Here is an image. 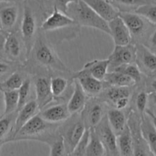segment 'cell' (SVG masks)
Returning <instances> with one entry per match:
<instances>
[{
    "instance_id": "1",
    "label": "cell",
    "mask_w": 156,
    "mask_h": 156,
    "mask_svg": "<svg viewBox=\"0 0 156 156\" xmlns=\"http://www.w3.org/2000/svg\"><path fill=\"white\" fill-rule=\"evenodd\" d=\"M30 59L33 61V63L36 66L47 69L48 73L73 74L61 60L50 44L47 37L41 30L38 33L33 48L27 60Z\"/></svg>"
},
{
    "instance_id": "2",
    "label": "cell",
    "mask_w": 156,
    "mask_h": 156,
    "mask_svg": "<svg viewBox=\"0 0 156 156\" xmlns=\"http://www.w3.org/2000/svg\"><path fill=\"white\" fill-rule=\"evenodd\" d=\"M60 124L48 123L38 114L24 125L11 139L10 142L27 140L38 141L49 144L59 135Z\"/></svg>"
},
{
    "instance_id": "3",
    "label": "cell",
    "mask_w": 156,
    "mask_h": 156,
    "mask_svg": "<svg viewBox=\"0 0 156 156\" xmlns=\"http://www.w3.org/2000/svg\"><path fill=\"white\" fill-rule=\"evenodd\" d=\"M67 15L73 18L79 27L97 29L110 35L108 22L101 18L82 0H79L76 4L71 5L69 8Z\"/></svg>"
},
{
    "instance_id": "4",
    "label": "cell",
    "mask_w": 156,
    "mask_h": 156,
    "mask_svg": "<svg viewBox=\"0 0 156 156\" xmlns=\"http://www.w3.org/2000/svg\"><path fill=\"white\" fill-rule=\"evenodd\" d=\"M88 130L84 123L81 114L72 115L59 128V133L62 137L67 155L73 152L83 139Z\"/></svg>"
},
{
    "instance_id": "5",
    "label": "cell",
    "mask_w": 156,
    "mask_h": 156,
    "mask_svg": "<svg viewBox=\"0 0 156 156\" xmlns=\"http://www.w3.org/2000/svg\"><path fill=\"white\" fill-rule=\"evenodd\" d=\"M109 105L99 97L89 98L81 116L87 129H95L106 117Z\"/></svg>"
},
{
    "instance_id": "6",
    "label": "cell",
    "mask_w": 156,
    "mask_h": 156,
    "mask_svg": "<svg viewBox=\"0 0 156 156\" xmlns=\"http://www.w3.org/2000/svg\"><path fill=\"white\" fill-rule=\"evenodd\" d=\"M21 34L25 50L26 60L28 58L37 37V23L33 10L26 3L21 24Z\"/></svg>"
},
{
    "instance_id": "7",
    "label": "cell",
    "mask_w": 156,
    "mask_h": 156,
    "mask_svg": "<svg viewBox=\"0 0 156 156\" xmlns=\"http://www.w3.org/2000/svg\"><path fill=\"white\" fill-rule=\"evenodd\" d=\"M127 123L133 139V156H154L141 131V117L134 109L128 113Z\"/></svg>"
},
{
    "instance_id": "8",
    "label": "cell",
    "mask_w": 156,
    "mask_h": 156,
    "mask_svg": "<svg viewBox=\"0 0 156 156\" xmlns=\"http://www.w3.org/2000/svg\"><path fill=\"white\" fill-rule=\"evenodd\" d=\"M79 27L73 18L69 15L59 12L53 8V12L44 19L40 26V30L46 34L47 33H54L63 30H79Z\"/></svg>"
},
{
    "instance_id": "9",
    "label": "cell",
    "mask_w": 156,
    "mask_h": 156,
    "mask_svg": "<svg viewBox=\"0 0 156 156\" xmlns=\"http://www.w3.org/2000/svg\"><path fill=\"white\" fill-rule=\"evenodd\" d=\"M119 16L123 19L126 25L127 26L129 32L133 40L134 44H137L136 41L143 38L149 30L150 25H153L145 18L138 15L136 12H120Z\"/></svg>"
},
{
    "instance_id": "10",
    "label": "cell",
    "mask_w": 156,
    "mask_h": 156,
    "mask_svg": "<svg viewBox=\"0 0 156 156\" xmlns=\"http://www.w3.org/2000/svg\"><path fill=\"white\" fill-rule=\"evenodd\" d=\"M109 72L126 64L136 63V46L130 44L125 46H114V50L108 56Z\"/></svg>"
},
{
    "instance_id": "11",
    "label": "cell",
    "mask_w": 156,
    "mask_h": 156,
    "mask_svg": "<svg viewBox=\"0 0 156 156\" xmlns=\"http://www.w3.org/2000/svg\"><path fill=\"white\" fill-rule=\"evenodd\" d=\"M94 129L105 148L106 156H120L117 146V136L110 126L107 115Z\"/></svg>"
},
{
    "instance_id": "12",
    "label": "cell",
    "mask_w": 156,
    "mask_h": 156,
    "mask_svg": "<svg viewBox=\"0 0 156 156\" xmlns=\"http://www.w3.org/2000/svg\"><path fill=\"white\" fill-rule=\"evenodd\" d=\"M51 76L37 75L33 79L34 85L35 100L39 107L40 111L50 105L54 101L50 86Z\"/></svg>"
},
{
    "instance_id": "13",
    "label": "cell",
    "mask_w": 156,
    "mask_h": 156,
    "mask_svg": "<svg viewBox=\"0 0 156 156\" xmlns=\"http://www.w3.org/2000/svg\"><path fill=\"white\" fill-rule=\"evenodd\" d=\"M72 79H76L79 82L82 89L89 98L98 97L106 88L103 81L98 80L81 70L73 73Z\"/></svg>"
},
{
    "instance_id": "14",
    "label": "cell",
    "mask_w": 156,
    "mask_h": 156,
    "mask_svg": "<svg viewBox=\"0 0 156 156\" xmlns=\"http://www.w3.org/2000/svg\"><path fill=\"white\" fill-rule=\"evenodd\" d=\"M136 46V64L143 74L147 76L156 72V54L144 44L137 43Z\"/></svg>"
},
{
    "instance_id": "15",
    "label": "cell",
    "mask_w": 156,
    "mask_h": 156,
    "mask_svg": "<svg viewBox=\"0 0 156 156\" xmlns=\"http://www.w3.org/2000/svg\"><path fill=\"white\" fill-rule=\"evenodd\" d=\"M110 36L112 37L114 46H125L133 44V37L127 26L120 16L108 22Z\"/></svg>"
},
{
    "instance_id": "16",
    "label": "cell",
    "mask_w": 156,
    "mask_h": 156,
    "mask_svg": "<svg viewBox=\"0 0 156 156\" xmlns=\"http://www.w3.org/2000/svg\"><path fill=\"white\" fill-rule=\"evenodd\" d=\"M39 114L44 120L54 124L62 123L72 116L67 108V104L65 103L48 105L41 110Z\"/></svg>"
},
{
    "instance_id": "17",
    "label": "cell",
    "mask_w": 156,
    "mask_h": 156,
    "mask_svg": "<svg viewBox=\"0 0 156 156\" xmlns=\"http://www.w3.org/2000/svg\"><path fill=\"white\" fill-rule=\"evenodd\" d=\"M88 97L76 79H73L71 96L67 103V108L71 115L81 114L88 101Z\"/></svg>"
},
{
    "instance_id": "18",
    "label": "cell",
    "mask_w": 156,
    "mask_h": 156,
    "mask_svg": "<svg viewBox=\"0 0 156 156\" xmlns=\"http://www.w3.org/2000/svg\"><path fill=\"white\" fill-rule=\"evenodd\" d=\"M101 18L109 22L120 15L118 9L109 0H82Z\"/></svg>"
},
{
    "instance_id": "19",
    "label": "cell",
    "mask_w": 156,
    "mask_h": 156,
    "mask_svg": "<svg viewBox=\"0 0 156 156\" xmlns=\"http://www.w3.org/2000/svg\"><path fill=\"white\" fill-rule=\"evenodd\" d=\"M39 107H38V105L35 99L29 101L22 108H21L17 113V117L15 119V126H14V131L12 138L20 130V129L24 125H25L34 116L39 114ZM10 140H9V142H10Z\"/></svg>"
},
{
    "instance_id": "20",
    "label": "cell",
    "mask_w": 156,
    "mask_h": 156,
    "mask_svg": "<svg viewBox=\"0 0 156 156\" xmlns=\"http://www.w3.org/2000/svg\"><path fill=\"white\" fill-rule=\"evenodd\" d=\"M135 88V87H134ZM134 88L124 87H108L98 96L104 101L106 102L111 108H114L116 103L122 99L131 98Z\"/></svg>"
},
{
    "instance_id": "21",
    "label": "cell",
    "mask_w": 156,
    "mask_h": 156,
    "mask_svg": "<svg viewBox=\"0 0 156 156\" xmlns=\"http://www.w3.org/2000/svg\"><path fill=\"white\" fill-rule=\"evenodd\" d=\"M141 131L151 152L156 156V126L153 119L146 112L141 117Z\"/></svg>"
},
{
    "instance_id": "22",
    "label": "cell",
    "mask_w": 156,
    "mask_h": 156,
    "mask_svg": "<svg viewBox=\"0 0 156 156\" xmlns=\"http://www.w3.org/2000/svg\"><path fill=\"white\" fill-rule=\"evenodd\" d=\"M109 59H94L86 62L81 71L93 76L98 80L103 81L109 72Z\"/></svg>"
},
{
    "instance_id": "23",
    "label": "cell",
    "mask_w": 156,
    "mask_h": 156,
    "mask_svg": "<svg viewBox=\"0 0 156 156\" xmlns=\"http://www.w3.org/2000/svg\"><path fill=\"white\" fill-rule=\"evenodd\" d=\"M107 118L110 126L114 133L120 135L127 126L128 115L122 110H118L114 108H110L107 113Z\"/></svg>"
},
{
    "instance_id": "24",
    "label": "cell",
    "mask_w": 156,
    "mask_h": 156,
    "mask_svg": "<svg viewBox=\"0 0 156 156\" xmlns=\"http://www.w3.org/2000/svg\"><path fill=\"white\" fill-rule=\"evenodd\" d=\"M106 88L108 87H124V88H134L136 83L133 79L119 72H108L103 80Z\"/></svg>"
},
{
    "instance_id": "25",
    "label": "cell",
    "mask_w": 156,
    "mask_h": 156,
    "mask_svg": "<svg viewBox=\"0 0 156 156\" xmlns=\"http://www.w3.org/2000/svg\"><path fill=\"white\" fill-rule=\"evenodd\" d=\"M18 18V7L15 5L5 6L0 9V26L9 32L16 24Z\"/></svg>"
},
{
    "instance_id": "26",
    "label": "cell",
    "mask_w": 156,
    "mask_h": 156,
    "mask_svg": "<svg viewBox=\"0 0 156 156\" xmlns=\"http://www.w3.org/2000/svg\"><path fill=\"white\" fill-rule=\"evenodd\" d=\"M117 146L120 156H133V139L128 124L117 136Z\"/></svg>"
},
{
    "instance_id": "27",
    "label": "cell",
    "mask_w": 156,
    "mask_h": 156,
    "mask_svg": "<svg viewBox=\"0 0 156 156\" xmlns=\"http://www.w3.org/2000/svg\"><path fill=\"white\" fill-rule=\"evenodd\" d=\"M17 113L3 115L0 118V144L9 143L12 138L15 126Z\"/></svg>"
},
{
    "instance_id": "28",
    "label": "cell",
    "mask_w": 156,
    "mask_h": 156,
    "mask_svg": "<svg viewBox=\"0 0 156 156\" xmlns=\"http://www.w3.org/2000/svg\"><path fill=\"white\" fill-rule=\"evenodd\" d=\"M69 79L62 76H53L50 78V86H51L52 94L54 100H59L66 96L67 89L73 83L69 82Z\"/></svg>"
},
{
    "instance_id": "29",
    "label": "cell",
    "mask_w": 156,
    "mask_h": 156,
    "mask_svg": "<svg viewBox=\"0 0 156 156\" xmlns=\"http://www.w3.org/2000/svg\"><path fill=\"white\" fill-rule=\"evenodd\" d=\"M22 44L17 34L10 32L6 40L4 50L8 56L13 59H17L21 56L22 53Z\"/></svg>"
},
{
    "instance_id": "30",
    "label": "cell",
    "mask_w": 156,
    "mask_h": 156,
    "mask_svg": "<svg viewBox=\"0 0 156 156\" xmlns=\"http://www.w3.org/2000/svg\"><path fill=\"white\" fill-rule=\"evenodd\" d=\"M85 156H106L105 148L94 129H89V139L85 148Z\"/></svg>"
},
{
    "instance_id": "31",
    "label": "cell",
    "mask_w": 156,
    "mask_h": 156,
    "mask_svg": "<svg viewBox=\"0 0 156 156\" xmlns=\"http://www.w3.org/2000/svg\"><path fill=\"white\" fill-rule=\"evenodd\" d=\"M3 101H4V114L3 115L18 112V91H3Z\"/></svg>"
},
{
    "instance_id": "32",
    "label": "cell",
    "mask_w": 156,
    "mask_h": 156,
    "mask_svg": "<svg viewBox=\"0 0 156 156\" xmlns=\"http://www.w3.org/2000/svg\"><path fill=\"white\" fill-rule=\"evenodd\" d=\"M120 12H135L138 8L151 3L150 0H110Z\"/></svg>"
},
{
    "instance_id": "33",
    "label": "cell",
    "mask_w": 156,
    "mask_h": 156,
    "mask_svg": "<svg viewBox=\"0 0 156 156\" xmlns=\"http://www.w3.org/2000/svg\"><path fill=\"white\" fill-rule=\"evenodd\" d=\"M110 72H119V73H122L126 75L135 81L136 85H140L143 80V74L136 63L120 66L117 67V68L114 69V70Z\"/></svg>"
},
{
    "instance_id": "34",
    "label": "cell",
    "mask_w": 156,
    "mask_h": 156,
    "mask_svg": "<svg viewBox=\"0 0 156 156\" xmlns=\"http://www.w3.org/2000/svg\"><path fill=\"white\" fill-rule=\"evenodd\" d=\"M24 79L21 74L18 72L12 73L0 85V88L4 91H18L24 83Z\"/></svg>"
},
{
    "instance_id": "35",
    "label": "cell",
    "mask_w": 156,
    "mask_h": 156,
    "mask_svg": "<svg viewBox=\"0 0 156 156\" xmlns=\"http://www.w3.org/2000/svg\"><path fill=\"white\" fill-rule=\"evenodd\" d=\"M18 111L22 108L30 100V92H31V79L26 78L24 83L22 84L21 88L18 90ZM32 100V99H31Z\"/></svg>"
},
{
    "instance_id": "36",
    "label": "cell",
    "mask_w": 156,
    "mask_h": 156,
    "mask_svg": "<svg viewBox=\"0 0 156 156\" xmlns=\"http://www.w3.org/2000/svg\"><path fill=\"white\" fill-rule=\"evenodd\" d=\"M134 12L146 18L153 25H156V4L149 3L138 8Z\"/></svg>"
},
{
    "instance_id": "37",
    "label": "cell",
    "mask_w": 156,
    "mask_h": 156,
    "mask_svg": "<svg viewBox=\"0 0 156 156\" xmlns=\"http://www.w3.org/2000/svg\"><path fill=\"white\" fill-rule=\"evenodd\" d=\"M149 103V93L147 91L141 90L138 91L135 98V107L136 112L143 117L147 110V105Z\"/></svg>"
},
{
    "instance_id": "38",
    "label": "cell",
    "mask_w": 156,
    "mask_h": 156,
    "mask_svg": "<svg viewBox=\"0 0 156 156\" xmlns=\"http://www.w3.org/2000/svg\"><path fill=\"white\" fill-rule=\"evenodd\" d=\"M50 155L49 156H66L67 153L65 149L63 140L60 134L49 143Z\"/></svg>"
},
{
    "instance_id": "39",
    "label": "cell",
    "mask_w": 156,
    "mask_h": 156,
    "mask_svg": "<svg viewBox=\"0 0 156 156\" xmlns=\"http://www.w3.org/2000/svg\"><path fill=\"white\" fill-rule=\"evenodd\" d=\"M88 139H89V129L86 131L83 139L79 146L76 148V149L66 156H85V148H86Z\"/></svg>"
},
{
    "instance_id": "40",
    "label": "cell",
    "mask_w": 156,
    "mask_h": 156,
    "mask_svg": "<svg viewBox=\"0 0 156 156\" xmlns=\"http://www.w3.org/2000/svg\"><path fill=\"white\" fill-rule=\"evenodd\" d=\"M79 1V0H53V8H56L59 12L67 15L69 6L76 4Z\"/></svg>"
},
{
    "instance_id": "41",
    "label": "cell",
    "mask_w": 156,
    "mask_h": 156,
    "mask_svg": "<svg viewBox=\"0 0 156 156\" xmlns=\"http://www.w3.org/2000/svg\"><path fill=\"white\" fill-rule=\"evenodd\" d=\"M144 44L156 54V29L149 34L146 43Z\"/></svg>"
},
{
    "instance_id": "42",
    "label": "cell",
    "mask_w": 156,
    "mask_h": 156,
    "mask_svg": "<svg viewBox=\"0 0 156 156\" xmlns=\"http://www.w3.org/2000/svg\"><path fill=\"white\" fill-rule=\"evenodd\" d=\"M9 34V32L0 27V51L4 50V47L5 45L6 40H7Z\"/></svg>"
},
{
    "instance_id": "43",
    "label": "cell",
    "mask_w": 156,
    "mask_h": 156,
    "mask_svg": "<svg viewBox=\"0 0 156 156\" xmlns=\"http://www.w3.org/2000/svg\"><path fill=\"white\" fill-rule=\"evenodd\" d=\"M10 70V66L5 62L0 61V76L5 74Z\"/></svg>"
},
{
    "instance_id": "44",
    "label": "cell",
    "mask_w": 156,
    "mask_h": 156,
    "mask_svg": "<svg viewBox=\"0 0 156 156\" xmlns=\"http://www.w3.org/2000/svg\"><path fill=\"white\" fill-rule=\"evenodd\" d=\"M149 101H150L152 105L156 108V91L149 93Z\"/></svg>"
},
{
    "instance_id": "45",
    "label": "cell",
    "mask_w": 156,
    "mask_h": 156,
    "mask_svg": "<svg viewBox=\"0 0 156 156\" xmlns=\"http://www.w3.org/2000/svg\"><path fill=\"white\" fill-rule=\"evenodd\" d=\"M148 93L152 92V91H156V79H153L149 84V90H148Z\"/></svg>"
},
{
    "instance_id": "46",
    "label": "cell",
    "mask_w": 156,
    "mask_h": 156,
    "mask_svg": "<svg viewBox=\"0 0 156 156\" xmlns=\"http://www.w3.org/2000/svg\"><path fill=\"white\" fill-rule=\"evenodd\" d=\"M23 1V0H0V3H10V2H17Z\"/></svg>"
},
{
    "instance_id": "47",
    "label": "cell",
    "mask_w": 156,
    "mask_h": 156,
    "mask_svg": "<svg viewBox=\"0 0 156 156\" xmlns=\"http://www.w3.org/2000/svg\"><path fill=\"white\" fill-rule=\"evenodd\" d=\"M146 111H148V112H149V114H152V115L153 116V117H154V118H155V120H156V113H153V112H152V111H151L150 110H149V109H147V110H146Z\"/></svg>"
},
{
    "instance_id": "48",
    "label": "cell",
    "mask_w": 156,
    "mask_h": 156,
    "mask_svg": "<svg viewBox=\"0 0 156 156\" xmlns=\"http://www.w3.org/2000/svg\"><path fill=\"white\" fill-rule=\"evenodd\" d=\"M2 102L1 98H0V115L2 114Z\"/></svg>"
},
{
    "instance_id": "49",
    "label": "cell",
    "mask_w": 156,
    "mask_h": 156,
    "mask_svg": "<svg viewBox=\"0 0 156 156\" xmlns=\"http://www.w3.org/2000/svg\"><path fill=\"white\" fill-rule=\"evenodd\" d=\"M146 113H147V114H149V115H150V116H151V117H152V119H153V121H154V123H155V126H156V120H155V118H154V117H153V116H152V114H149V112H148V111H146Z\"/></svg>"
},
{
    "instance_id": "50",
    "label": "cell",
    "mask_w": 156,
    "mask_h": 156,
    "mask_svg": "<svg viewBox=\"0 0 156 156\" xmlns=\"http://www.w3.org/2000/svg\"><path fill=\"white\" fill-rule=\"evenodd\" d=\"M40 1H47V0H40Z\"/></svg>"
},
{
    "instance_id": "51",
    "label": "cell",
    "mask_w": 156,
    "mask_h": 156,
    "mask_svg": "<svg viewBox=\"0 0 156 156\" xmlns=\"http://www.w3.org/2000/svg\"><path fill=\"white\" fill-rule=\"evenodd\" d=\"M0 27H1V26H0Z\"/></svg>"
},
{
    "instance_id": "52",
    "label": "cell",
    "mask_w": 156,
    "mask_h": 156,
    "mask_svg": "<svg viewBox=\"0 0 156 156\" xmlns=\"http://www.w3.org/2000/svg\"><path fill=\"white\" fill-rule=\"evenodd\" d=\"M109 1H110V0H109Z\"/></svg>"
}]
</instances>
